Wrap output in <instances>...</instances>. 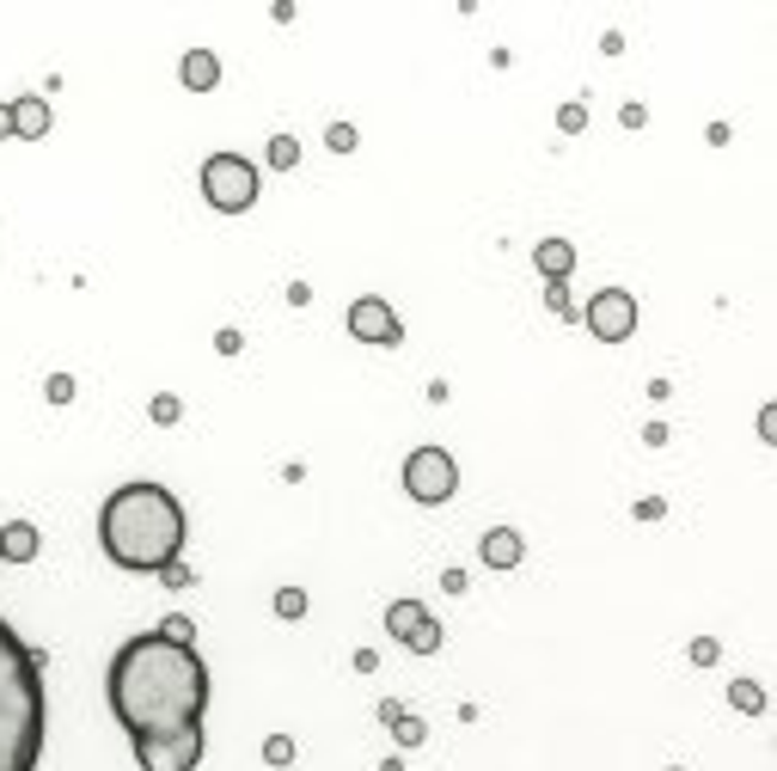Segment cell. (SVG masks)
<instances>
[{"instance_id":"1","label":"cell","mask_w":777,"mask_h":771,"mask_svg":"<svg viewBox=\"0 0 777 771\" xmlns=\"http://www.w3.org/2000/svg\"><path fill=\"white\" fill-rule=\"evenodd\" d=\"M111 717L135 735H166L185 729V722H202L209 710V667L190 643H166L159 631L147 637H129L117 655H111Z\"/></svg>"},{"instance_id":"2","label":"cell","mask_w":777,"mask_h":771,"mask_svg":"<svg viewBox=\"0 0 777 771\" xmlns=\"http://www.w3.org/2000/svg\"><path fill=\"white\" fill-rule=\"evenodd\" d=\"M98 546L117 570L159 575L185 551V508L166 484H123L98 508Z\"/></svg>"},{"instance_id":"3","label":"cell","mask_w":777,"mask_h":771,"mask_svg":"<svg viewBox=\"0 0 777 771\" xmlns=\"http://www.w3.org/2000/svg\"><path fill=\"white\" fill-rule=\"evenodd\" d=\"M43 729H50L43 667L25 649V637L0 619V771H38Z\"/></svg>"},{"instance_id":"4","label":"cell","mask_w":777,"mask_h":771,"mask_svg":"<svg viewBox=\"0 0 777 771\" xmlns=\"http://www.w3.org/2000/svg\"><path fill=\"white\" fill-rule=\"evenodd\" d=\"M202 197L221 214H245L258 202V166L245 154H209L202 160Z\"/></svg>"},{"instance_id":"5","label":"cell","mask_w":777,"mask_h":771,"mask_svg":"<svg viewBox=\"0 0 777 771\" xmlns=\"http://www.w3.org/2000/svg\"><path fill=\"white\" fill-rule=\"evenodd\" d=\"M202 722H185V729H166V735H135V765L141 771H197L202 765Z\"/></svg>"},{"instance_id":"6","label":"cell","mask_w":777,"mask_h":771,"mask_svg":"<svg viewBox=\"0 0 777 771\" xmlns=\"http://www.w3.org/2000/svg\"><path fill=\"white\" fill-rule=\"evenodd\" d=\"M405 490L410 503H448L453 490H460V466H453V453L448 447H417L405 460Z\"/></svg>"},{"instance_id":"7","label":"cell","mask_w":777,"mask_h":771,"mask_svg":"<svg viewBox=\"0 0 777 771\" xmlns=\"http://www.w3.org/2000/svg\"><path fill=\"white\" fill-rule=\"evenodd\" d=\"M581 319H588V331L600 337V344H624V337L637 331V300L624 288H600Z\"/></svg>"},{"instance_id":"8","label":"cell","mask_w":777,"mask_h":771,"mask_svg":"<svg viewBox=\"0 0 777 771\" xmlns=\"http://www.w3.org/2000/svg\"><path fill=\"white\" fill-rule=\"evenodd\" d=\"M349 337H361V344H398L405 325H398V313L380 300V294H361V300L349 306Z\"/></svg>"},{"instance_id":"9","label":"cell","mask_w":777,"mask_h":771,"mask_svg":"<svg viewBox=\"0 0 777 771\" xmlns=\"http://www.w3.org/2000/svg\"><path fill=\"white\" fill-rule=\"evenodd\" d=\"M38 558V527L31 520H7L0 527V563H31Z\"/></svg>"},{"instance_id":"10","label":"cell","mask_w":777,"mask_h":771,"mask_svg":"<svg viewBox=\"0 0 777 771\" xmlns=\"http://www.w3.org/2000/svg\"><path fill=\"white\" fill-rule=\"evenodd\" d=\"M477 551H484L490 570H514V563H521V532H514V527H490Z\"/></svg>"},{"instance_id":"11","label":"cell","mask_w":777,"mask_h":771,"mask_svg":"<svg viewBox=\"0 0 777 771\" xmlns=\"http://www.w3.org/2000/svg\"><path fill=\"white\" fill-rule=\"evenodd\" d=\"M13 135H25V141L50 135V98H13Z\"/></svg>"},{"instance_id":"12","label":"cell","mask_w":777,"mask_h":771,"mask_svg":"<svg viewBox=\"0 0 777 771\" xmlns=\"http://www.w3.org/2000/svg\"><path fill=\"white\" fill-rule=\"evenodd\" d=\"M422 619H429V612H422L417 600H392V606H386V631H392L398 643H410V637H417V625H422Z\"/></svg>"},{"instance_id":"13","label":"cell","mask_w":777,"mask_h":771,"mask_svg":"<svg viewBox=\"0 0 777 771\" xmlns=\"http://www.w3.org/2000/svg\"><path fill=\"white\" fill-rule=\"evenodd\" d=\"M214 81H221V62H214L209 50H190L185 55V86H190V93H209Z\"/></svg>"},{"instance_id":"14","label":"cell","mask_w":777,"mask_h":771,"mask_svg":"<svg viewBox=\"0 0 777 771\" xmlns=\"http://www.w3.org/2000/svg\"><path fill=\"white\" fill-rule=\"evenodd\" d=\"M569 270H576V252H569L564 240H545L539 245V276H552V282H564Z\"/></svg>"},{"instance_id":"15","label":"cell","mask_w":777,"mask_h":771,"mask_svg":"<svg viewBox=\"0 0 777 771\" xmlns=\"http://www.w3.org/2000/svg\"><path fill=\"white\" fill-rule=\"evenodd\" d=\"M386 722L398 729V741H405V747H417V741H422V722H417V717H405L398 705H386Z\"/></svg>"},{"instance_id":"16","label":"cell","mask_w":777,"mask_h":771,"mask_svg":"<svg viewBox=\"0 0 777 771\" xmlns=\"http://www.w3.org/2000/svg\"><path fill=\"white\" fill-rule=\"evenodd\" d=\"M405 649H417V655H435V649H441V625H435V619H422V625H417V637H410Z\"/></svg>"},{"instance_id":"17","label":"cell","mask_w":777,"mask_h":771,"mask_svg":"<svg viewBox=\"0 0 777 771\" xmlns=\"http://www.w3.org/2000/svg\"><path fill=\"white\" fill-rule=\"evenodd\" d=\"M294 160H301V141H294V135H276V141H270V166H282V172H288Z\"/></svg>"},{"instance_id":"18","label":"cell","mask_w":777,"mask_h":771,"mask_svg":"<svg viewBox=\"0 0 777 771\" xmlns=\"http://www.w3.org/2000/svg\"><path fill=\"white\" fill-rule=\"evenodd\" d=\"M159 637H166V643H190V637H197V625H190L185 612H171L166 625H159Z\"/></svg>"},{"instance_id":"19","label":"cell","mask_w":777,"mask_h":771,"mask_svg":"<svg viewBox=\"0 0 777 771\" xmlns=\"http://www.w3.org/2000/svg\"><path fill=\"white\" fill-rule=\"evenodd\" d=\"M276 612H282V619H306V594H301V588H282Z\"/></svg>"},{"instance_id":"20","label":"cell","mask_w":777,"mask_h":771,"mask_svg":"<svg viewBox=\"0 0 777 771\" xmlns=\"http://www.w3.org/2000/svg\"><path fill=\"white\" fill-rule=\"evenodd\" d=\"M264 759H270V765H288V759H294V741H288V735H270V741H264Z\"/></svg>"},{"instance_id":"21","label":"cell","mask_w":777,"mask_h":771,"mask_svg":"<svg viewBox=\"0 0 777 771\" xmlns=\"http://www.w3.org/2000/svg\"><path fill=\"white\" fill-rule=\"evenodd\" d=\"M330 147H337V154H349V147H356V129H349V123H330Z\"/></svg>"},{"instance_id":"22","label":"cell","mask_w":777,"mask_h":771,"mask_svg":"<svg viewBox=\"0 0 777 771\" xmlns=\"http://www.w3.org/2000/svg\"><path fill=\"white\" fill-rule=\"evenodd\" d=\"M50 399H55V404L74 399V380H67V373H55V380H50Z\"/></svg>"},{"instance_id":"23","label":"cell","mask_w":777,"mask_h":771,"mask_svg":"<svg viewBox=\"0 0 777 771\" xmlns=\"http://www.w3.org/2000/svg\"><path fill=\"white\" fill-rule=\"evenodd\" d=\"M13 135V105H0V141Z\"/></svg>"}]
</instances>
